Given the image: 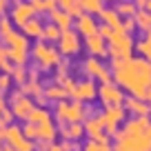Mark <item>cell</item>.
Masks as SVG:
<instances>
[{
  "instance_id": "cell-7",
  "label": "cell",
  "mask_w": 151,
  "mask_h": 151,
  "mask_svg": "<svg viewBox=\"0 0 151 151\" xmlns=\"http://www.w3.org/2000/svg\"><path fill=\"white\" fill-rule=\"evenodd\" d=\"M82 71L87 73V78H91V80H98L100 85L102 82H111L113 80V71H109L107 67L102 65V60L96 56H89L87 60H82Z\"/></svg>"
},
{
  "instance_id": "cell-43",
  "label": "cell",
  "mask_w": 151,
  "mask_h": 151,
  "mask_svg": "<svg viewBox=\"0 0 151 151\" xmlns=\"http://www.w3.org/2000/svg\"><path fill=\"white\" fill-rule=\"evenodd\" d=\"M56 9H58V0H45V11L47 14H51Z\"/></svg>"
},
{
  "instance_id": "cell-36",
  "label": "cell",
  "mask_w": 151,
  "mask_h": 151,
  "mask_svg": "<svg viewBox=\"0 0 151 151\" xmlns=\"http://www.w3.org/2000/svg\"><path fill=\"white\" fill-rule=\"evenodd\" d=\"M22 133H24V138H29V140H33V142L38 140V129H36L33 122H24L22 124Z\"/></svg>"
},
{
  "instance_id": "cell-28",
  "label": "cell",
  "mask_w": 151,
  "mask_h": 151,
  "mask_svg": "<svg viewBox=\"0 0 151 151\" xmlns=\"http://www.w3.org/2000/svg\"><path fill=\"white\" fill-rule=\"evenodd\" d=\"M47 120H51V111L45 107H33V111L29 113V118L24 120V122H33V124H40V122H47Z\"/></svg>"
},
{
  "instance_id": "cell-9",
  "label": "cell",
  "mask_w": 151,
  "mask_h": 151,
  "mask_svg": "<svg viewBox=\"0 0 151 151\" xmlns=\"http://www.w3.org/2000/svg\"><path fill=\"white\" fill-rule=\"evenodd\" d=\"M80 40H82V36L78 31L67 29V31H62L60 38H58V51H60L62 56H67V58L76 56V53L80 51V45H82Z\"/></svg>"
},
{
  "instance_id": "cell-17",
  "label": "cell",
  "mask_w": 151,
  "mask_h": 151,
  "mask_svg": "<svg viewBox=\"0 0 151 151\" xmlns=\"http://www.w3.org/2000/svg\"><path fill=\"white\" fill-rule=\"evenodd\" d=\"M124 109H127V111H131L133 116H149L151 104H149V100H142V98H136V96H129V98L124 100Z\"/></svg>"
},
{
  "instance_id": "cell-18",
  "label": "cell",
  "mask_w": 151,
  "mask_h": 151,
  "mask_svg": "<svg viewBox=\"0 0 151 151\" xmlns=\"http://www.w3.org/2000/svg\"><path fill=\"white\" fill-rule=\"evenodd\" d=\"M85 133L87 138H91V140H100V138L107 136V131H104L102 122L98 120V116H91V118H85Z\"/></svg>"
},
{
  "instance_id": "cell-52",
  "label": "cell",
  "mask_w": 151,
  "mask_h": 151,
  "mask_svg": "<svg viewBox=\"0 0 151 151\" xmlns=\"http://www.w3.org/2000/svg\"><path fill=\"white\" fill-rule=\"evenodd\" d=\"M147 136H149V138H151V124H149V129H147Z\"/></svg>"
},
{
  "instance_id": "cell-47",
  "label": "cell",
  "mask_w": 151,
  "mask_h": 151,
  "mask_svg": "<svg viewBox=\"0 0 151 151\" xmlns=\"http://www.w3.org/2000/svg\"><path fill=\"white\" fill-rule=\"evenodd\" d=\"M133 2H136L138 9H147V2H149V0H133Z\"/></svg>"
},
{
  "instance_id": "cell-22",
  "label": "cell",
  "mask_w": 151,
  "mask_h": 151,
  "mask_svg": "<svg viewBox=\"0 0 151 151\" xmlns=\"http://www.w3.org/2000/svg\"><path fill=\"white\" fill-rule=\"evenodd\" d=\"M82 151H113V142H111V136H104L100 140H91L87 138V142L82 145Z\"/></svg>"
},
{
  "instance_id": "cell-31",
  "label": "cell",
  "mask_w": 151,
  "mask_h": 151,
  "mask_svg": "<svg viewBox=\"0 0 151 151\" xmlns=\"http://www.w3.org/2000/svg\"><path fill=\"white\" fill-rule=\"evenodd\" d=\"M22 91L29 96V98H40V96H45V87L40 85V80H27L22 85Z\"/></svg>"
},
{
  "instance_id": "cell-57",
  "label": "cell",
  "mask_w": 151,
  "mask_h": 151,
  "mask_svg": "<svg viewBox=\"0 0 151 151\" xmlns=\"http://www.w3.org/2000/svg\"><path fill=\"white\" fill-rule=\"evenodd\" d=\"M149 118H151V111H149Z\"/></svg>"
},
{
  "instance_id": "cell-37",
  "label": "cell",
  "mask_w": 151,
  "mask_h": 151,
  "mask_svg": "<svg viewBox=\"0 0 151 151\" xmlns=\"http://www.w3.org/2000/svg\"><path fill=\"white\" fill-rule=\"evenodd\" d=\"M14 29H16V24L11 22V18H0V38L7 36V33L14 31Z\"/></svg>"
},
{
  "instance_id": "cell-32",
  "label": "cell",
  "mask_w": 151,
  "mask_h": 151,
  "mask_svg": "<svg viewBox=\"0 0 151 151\" xmlns=\"http://www.w3.org/2000/svg\"><path fill=\"white\" fill-rule=\"evenodd\" d=\"M58 7L65 11H69L73 18H78V16L82 14V7H80V0H58Z\"/></svg>"
},
{
  "instance_id": "cell-54",
  "label": "cell",
  "mask_w": 151,
  "mask_h": 151,
  "mask_svg": "<svg viewBox=\"0 0 151 151\" xmlns=\"http://www.w3.org/2000/svg\"><path fill=\"white\" fill-rule=\"evenodd\" d=\"M147 9H149V11H151V0H149V2H147Z\"/></svg>"
},
{
  "instance_id": "cell-34",
  "label": "cell",
  "mask_w": 151,
  "mask_h": 151,
  "mask_svg": "<svg viewBox=\"0 0 151 151\" xmlns=\"http://www.w3.org/2000/svg\"><path fill=\"white\" fill-rule=\"evenodd\" d=\"M9 76L18 82L20 87H22L24 82H27V78H29V71L24 69V65H14V67H11V71H9Z\"/></svg>"
},
{
  "instance_id": "cell-25",
  "label": "cell",
  "mask_w": 151,
  "mask_h": 151,
  "mask_svg": "<svg viewBox=\"0 0 151 151\" xmlns=\"http://www.w3.org/2000/svg\"><path fill=\"white\" fill-rule=\"evenodd\" d=\"M42 29H45V22H42V20H38V16H36V18H31L22 27V33L27 38H36V40H40V38H42Z\"/></svg>"
},
{
  "instance_id": "cell-51",
  "label": "cell",
  "mask_w": 151,
  "mask_h": 151,
  "mask_svg": "<svg viewBox=\"0 0 151 151\" xmlns=\"http://www.w3.org/2000/svg\"><path fill=\"white\" fill-rule=\"evenodd\" d=\"M2 151H16V147H9V145H7L5 149H2Z\"/></svg>"
},
{
  "instance_id": "cell-41",
  "label": "cell",
  "mask_w": 151,
  "mask_h": 151,
  "mask_svg": "<svg viewBox=\"0 0 151 151\" xmlns=\"http://www.w3.org/2000/svg\"><path fill=\"white\" fill-rule=\"evenodd\" d=\"M120 29H124L127 33H131L133 29H136V20H133V18H122V24H120Z\"/></svg>"
},
{
  "instance_id": "cell-56",
  "label": "cell",
  "mask_w": 151,
  "mask_h": 151,
  "mask_svg": "<svg viewBox=\"0 0 151 151\" xmlns=\"http://www.w3.org/2000/svg\"><path fill=\"white\" fill-rule=\"evenodd\" d=\"M9 2H11V5H14V2H20V0H9Z\"/></svg>"
},
{
  "instance_id": "cell-42",
  "label": "cell",
  "mask_w": 151,
  "mask_h": 151,
  "mask_svg": "<svg viewBox=\"0 0 151 151\" xmlns=\"http://www.w3.org/2000/svg\"><path fill=\"white\" fill-rule=\"evenodd\" d=\"M29 2H31L36 16H38V14H47V11H45V0H29Z\"/></svg>"
},
{
  "instance_id": "cell-1",
  "label": "cell",
  "mask_w": 151,
  "mask_h": 151,
  "mask_svg": "<svg viewBox=\"0 0 151 151\" xmlns=\"http://www.w3.org/2000/svg\"><path fill=\"white\" fill-rule=\"evenodd\" d=\"M111 71L113 82L129 91V96L147 100V89L151 87V62L147 58L111 60Z\"/></svg>"
},
{
  "instance_id": "cell-29",
  "label": "cell",
  "mask_w": 151,
  "mask_h": 151,
  "mask_svg": "<svg viewBox=\"0 0 151 151\" xmlns=\"http://www.w3.org/2000/svg\"><path fill=\"white\" fill-rule=\"evenodd\" d=\"M113 9L118 11L122 18H133V16H136V11H138V7H136V2H133V0H118Z\"/></svg>"
},
{
  "instance_id": "cell-19",
  "label": "cell",
  "mask_w": 151,
  "mask_h": 151,
  "mask_svg": "<svg viewBox=\"0 0 151 151\" xmlns=\"http://www.w3.org/2000/svg\"><path fill=\"white\" fill-rule=\"evenodd\" d=\"M49 18H51V22L53 24H58V27L62 29V31H67V29H71L73 27V16L69 14V11H65V9H60V7H58L56 11H51V14H49Z\"/></svg>"
},
{
  "instance_id": "cell-30",
  "label": "cell",
  "mask_w": 151,
  "mask_h": 151,
  "mask_svg": "<svg viewBox=\"0 0 151 151\" xmlns=\"http://www.w3.org/2000/svg\"><path fill=\"white\" fill-rule=\"evenodd\" d=\"M60 33H62V29L58 27V24H53L51 20H49V22H45V29H42V38H40V40H47V42H58Z\"/></svg>"
},
{
  "instance_id": "cell-5",
  "label": "cell",
  "mask_w": 151,
  "mask_h": 151,
  "mask_svg": "<svg viewBox=\"0 0 151 151\" xmlns=\"http://www.w3.org/2000/svg\"><path fill=\"white\" fill-rule=\"evenodd\" d=\"M124 116H127L124 104H118V107H104L102 111L98 113V120L102 122L104 131H107L109 136H116V131L120 129V124L124 122Z\"/></svg>"
},
{
  "instance_id": "cell-49",
  "label": "cell",
  "mask_w": 151,
  "mask_h": 151,
  "mask_svg": "<svg viewBox=\"0 0 151 151\" xmlns=\"http://www.w3.org/2000/svg\"><path fill=\"white\" fill-rule=\"evenodd\" d=\"M5 129H7L5 124H0V140H5Z\"/></svg>"
},
{
  "instance_id": "cell-6",
  "label": "cell",
  "mask_w": 151,
  "mask_h": 151,
  "mask_svg": "<svg viewBox=\"0 0 151 151\" xmlns=\"http://www.w3.org/2000/svg\"><path fill=\"white\" fill-rule=\"evenodd\" d=\"M98 98H100V102H102L104 107H118V104H124L127 96H124L122 87L111 80V82H102V85L98 87Z\"/></svg>"
},
{
  "instance_id": "cell-20",
  "label": "cell",
  "mask_w": 151,
  "mask_h": 151,
  "mask_svg": "<svg viewBox=\"0 0 151 151\" xmlns=\"http://www.w3.org/2000/svg\"><path fill=\"white\" fill-rule=\"evenodd\" d=\"M36 129H38V140L36 142H51V140H56V136H58V129H56V124H53V120L36 124Z\"/></svg>"
},
{
  "instance_id": "cell-24",
  "label": "cell",
  "mask_w": 151,
  "mask_h": 151,
  "mask_svg": "<svg viewBox=\"0 0 151 151\" xmlns=\"http://www.w3.org/2000/svg\"><path fill=\"white\" fill-rule=\"evenodd\" d=\"M45 96H47V100H53V102H60V100L71 98V96H69V91H67L65 87L60 85V82H53V85L45 87Z\"/></svg>"
},
{
  "instance_id": "cell-44",
  "label": "cell",
  "mask_w": 151,
  "mask_h": 151,
  "mask_svg": "<svg viewBox=\"0 0 151 151\" xmlns=\"http://www.w3.org/2000/svg\"><path fill=\"white\" fill-rule=\"evenodd\" d=\"M62 149H65V151H78L76 140H62Z\"/></svg>"
},
{
  "instance_id": "cell-15",
  "label": "cell",
  "mask_w": 151,
  "mask_h": 151,
  "mask_svg": "<svg viewBox=\"0 0 151 151\" xmlns=\"http://www.w3.org/2000/svg\"><path fill=\"white\" fill-rule=\"evenodd\" d=\"M149 124H151V118H149V116H136V118L127 120L122 133H124V136H142V133H147Z\"/></svg>"
},
{
  "instance_id": "cell-48",
  "label": "cell",
  "mask_w": 151,
  "mask_h": 151,
  "mask_svg": "<svg viewBox=\"0 0 151 151\" xmlns=\"http://www.w3.org/2000/svg\"><path fill=\"white\" fill-rule=\"evenodd\" d=\"M2 109H7V98H5V93L0 91V111H2Z\"/></svg>"
},
{
  "instance_id": "cell-35",
  "label": "cell",
  "mask_w": 151,
  "mask_h": 151,
  "mask_svg": "<svg viewBox=\"0 0 151 151\" xmlns=\"http://www.w3.org/2000/svg\"><path fill=\"white\" fill-rule=\"evenodd\" d=\"M136 51L140 53V56H147V53L151 51V31L145 33V36H142L140 40L136 42Z\"/></svg>"
},
{
  "instance_id": "cell-23",
  "label": "cell",
  "mask_w": 151,
  "mask_h": 151,
  "mask_svg": "<svg viewBox=\"0 0 151 151\" xmlns=\"http://www.w3.org/2000/svg\"><path fill=\"white\" fill-rule=\"evenodd\" d=\"M24 140V133H22V127H18V124H7V129H5V142L9 147H18L20 142Z\"/></svg>"
},
{
  "instance_id": "cell-13",
  "label": "cell",
  "mask_w": 151,
  "mask_h": 151,
  "mask_svg": "<svg viewBox=\"0 0 151 151\" xmlns=\"http://www.w3.org/2000/svg\"><path fill=\"white\" fill-rule=\"evenodd\" d=\"M73 27H76V31L80 33L82 38H87V36H93V33H98V20L93 18V14H87V11H82L78 18L73 20Z\"/></svg>"
},
{
  "instance_id": "cell-16",
  "label": "cell",
  "mask_w": 151,
  "mask_h": 151,
  "mask_svg": "<svg viewBox=\"0 0 151 151\" xmlns=\"http://www.w3.org/2000/svg\"><path fill=\"white\" fill-rule=\"evenodd\" d=\"M2 42H5L7 49H29V38L24 36L22 31H18V29H14V31H9L7 36L0 38Z\"/></svg>"
},
{
  "instance_id": "cell-33",
  "label": "cell",
  "mask_w": 151,
  "mask_h": 151,
  "mask_svg": "<svg viewBox=\"0 0 151 151\" xmlns=\"http://www.w3.org/2000/svg\"><path fill=\"white\" fill-rule=\"evenodd\" d=\"M80 7H82V11L96 16L104 9V0H80Z\"/></svg>"
},
{
  "instance_id": "cell-2",
  "label": "cell",
  "mask_w": 151,
  "mask_h": 151,
  "mask_svg": "<svg viewBox=\"0 0 151 151\" xmlns=\"http://www.w3.org/2000/svg\"><path fill=\"white\" fill-rule=\"evenodd\" d=\"M136 51V42H133L131 33H127L124 29H113L111 36L107 38V56L111 60H129L133 58Z\"/></svg>"
},
{
  "instance_id": "cell-38",
  "label": "cell",
  "mask_w": 151,
  "mask_h": 151,
  "mask_svg": "<svg viewBox=\"0 0 151 151\" xmlns=\"http://www.w3.org/2000/svg\"><path fill=\"white\" fill-rule=\"evenodd\" d=\"M14 120H16V118H14V111H11L9 107L0 111V124H5V127H7V124H11Z\"/></svg>"
},
{
  "instance_id": "cell-14",
  "label": "cell",
  "mask_w": 151,
  "mask_h": 151,
  "mask_svg": "<svg viewBox=\"0 0 151 151\" xmlns=\"http://www.w3.org/2000/svg\"><path fill=\"white\" fill-rule=\"evenodd\" d=\"M85 49H87V53H89V56H96V58L107 56V38H102L100 33L87 36V38H85Z\"/></svg>"
},
{
  "instance_id": "cell-26",
  "label": "cell",
  "mask_w": 151,
  "mask_h": 151,
  "mask_svg": "<svg viewBox=\"0 0 151 151\" xmlns=\"http://www.w3.org/2000/svg\"><path fill=\"white\" fill-rule=\"evenodd\" d=\"M133 20H136V29H140L142 33L151 31V11L149 9H138Z\"/></svg>"
},
{
  "instance_id": "cell-40",
  "label": "cell",
  "mask_w": 151,
  "mask_h": 151,
  "mask_svg": "<svg viewBox=\"0 0 151 151\" xmlns=\"http://www.w3.org/2000/svg\"><path fill=\"white\" fill-rule=\"evenodd\" d=\"M11 80H14V78H11L9 73H0V91H2V93L11 89Z\"/></svg>"
},
{
  "instance_id": "cell-3",
  "label": "cell",
  "mask_w": 151,
  "mask_h": 151,
  "mask_svg": "<svg viewBox=\"0 0 151 151\" xmlns=\"http://www.w3.org/2000/svg\"><path fill=\"white\" fill-rule=\"evenodd\" d=\"M53 116L60 124H67V122H85V118H89V111H87L85 102L80 100H60L56 102L53 107Z\"/></svg>"
},
{
  "instance_id": "cell-27",
  "label": "cell",
  "mask_w": 151,
  "mask_h": 151,
  "mask_svg": "<svg viewBox=\"0 0 151 151\" xmlns=\"http://www.w3.org/2000/svg\"><path fill=\"white\" fill-rule=\"evenodd\" d=\"M98 16H100V20H102L104 24H109V27H113V29H118L120 24H122V16H120L116 9H107V7H104Z\"/></svg>"
},
{
  "instance_id": "cell-11",
  "label": "cell",
  "mask_w": 151,
  "mask_h": 151,
  "mask_svg": "<svg viewBox=\"0 0 151 151\" xmlns=\"http://www.w3.org/2000/svg\"><path fill=\"white\" fill-rule=\"evenodd\" d=\"M71 98L73 100H80V102H91V100L98 98V87L91 78H85V80L76 82L73 91H71Z\"/></svg>"
},
{
  "instance_id": "cell-8",
  "label": "cell",
  "mask_w": 151,
  "mask_h": 151,
  "mask_svg": "<svg viewBox=\"0 0 151 151\" xmlns=\"http://www.w3.org/2000/svg\"><path fill=\"white\" fill-rule=\"evenodd\" d=\"M9 109L14 111V118L16 120H27L29 118V113L33 111V107H36V102H33L31 98H29L27 93H24L22 89L20 91H14L9 98Z\"/></svg>"
},
{
  "instance_id": "cell-39",
  "label": "cell",
  "mask_w": 151,
  "mask_h": 151,
  "mask_svg": "<svg viewBox=\"0 0 151 151\" xmlns=\"http://www.w3.org/2000/svg\"><path fill=\"white\" fill-rule=\"evenodd\" d=\"M16 151H38V145L33 140H29V138H24V140L16 147Z\"/></svg>"
},
{
  "instance_id": "cell-12",
  "label": "cell",
  "mask_w": 151,
  "mask_h": 151,
  "mask_svg": "<svg viewBox=\"0 0 151 151\" xmlns=\"http://www.w3.org/2000/svg\"><path fill=\"white\" fill-rule=\"evenodd\" d=\"M116 140H122L129 147V151H151V138L147 133L142 136H124L122 131H116Z\"/></svg>"
},
{
  "instance_id": "cell-50",
  "label": "cell",
  "mask_w": 151,
  "mask_h": 151,
  "mask_svg": "<svg viewBox=\"0 0 151 151\" xmlns=\"http://www.w3.org/2000/svg\"><path fill=\"white\" fill-rule=\"evenodd\" d=\"M147 100H149V104H151V87L147 89Z\"/></svg>"
},
{
  "instance_id": "cell-55",
  "label": "cell",
  "mask_w": 151,
  "mask_h": 151,
  "mask_svg": "<svg viewBox=\"0 0 151 151\" xmlns=\"http://www.w3.org/2000/svg\"><path fill=\"white\" fill-rule=\"evenodd\" d=\"M104 2H118V0H104Z\"/></svg>"
},
{
  "instance_id": "cell-10",
  "label": "cell",
  "mask_w": 151,
  "mask_h": 151,
  "mask_svg": "<svg viewBox=\"0 0 151 151\" xmlns=\"http://www.w3.org/2000/svg\"><path fill=\"white\" fill-rule=\"evenodd\" d=\"M9 18H11V22H14L16 27L22 29L31 18H36V11H33V7H31L29 0H20V2H14V5H11Z\"/></svg>"
},
{
  "instance_id": "cell-53",
  "label": "cell",
  "mask_w": 151,
  "mask_h": 151,
  "mask_svg": "<svg viewBox=\"0 0 151 151\" xmlns=\"http://www.w3.org/2000/svg\"><path fill=\"white\" fill-rule=\"evenodd\" d=\"M145 58H147V60H149V62H151V51H149V53H147V56H145Z\"/></svg>"
},
{
  "instance_id": "cell-46",
  "label": "cell",
  "mask_w": 151,
  "mask_h": 151,
  "mask_svg": "<svg viewBox=\"0 0 151 151\" xmlns=\"http://www.w3.org/2000/svg\"><path fill=\"white\" fill-rule=\"evenodd\" d=\"M7 7H9V0H0V16L7 11Z\"/></svg>"
},
{
  "instance_id": "cell-21",
  "label": "cell",
  "mask_w": 151,
  "mask_h": 151,
  "mask_svg": "<svg viewBox=\"0 0 151 151\" xmlns=\"http://www.w3.org/2000/svg\"><path fill=\"white\" fill-rule=\"evenodd\" d=\"M60 133H62L65 140H76L78 142L82 136H85V124L82 122H67V124H62Z\"/></svg>"
},
{
  "instance_id": "cell-45",
  "label": "cell",
  "mask_w": 151,
  "mask_h": 151,
  "mask_svg": "<svg viewBox=\"0 0 151 151\" xmlns=\"http://www.w3.org/2000/svg\"><path fill=\"white\" fill-rule=\"evenodd\" d=\"M2 62H7V49H5V42L0 40V67H2Z\"/></svg>"
},
{
  "instance_id": "cell-4",
  "label": "cell",
  "mask_w": 151,
  "mask_h": 151,
  "mask_svg": "<svg viewBox=\"0 0 151 151\" xmlns=\"http://www.w3.org/2000/svg\"><path fill=\"white\" fill-rule=\"evenodd\" d=\"M31 58H33V62L38 65V69L51 71V69H56V67L60 65L62 53L58 51L51 42H47V40H38V42L33 45V49H31Z\"/></svg>"
}]
</instances>
